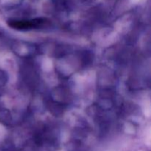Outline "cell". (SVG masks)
I'll use <instances>...</instances> for the list:
<instances>
[{"label": "cell", "instance_id": "1", "mask_svg": "<svg viewBox=\"0 0 151 151\" xmlns=\"http://www.w3.org/2000/svg\"><path fill=\"white\" fill-rule=\"evenodd\" d=\"M45 19H36L30 21H10L8 24L11 27L17 29H29L38 27L44 24Z\"/></svg>", "mask_w": 151, "mask_h": 151}]
</instances>
